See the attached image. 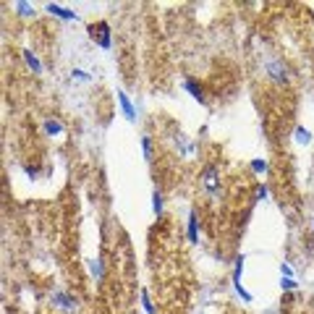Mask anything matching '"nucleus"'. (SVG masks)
Listing matches in <instances>:
<instances>
[{"mask_svg":"<svg viewBox=\"0 0 314 314\" xmlns=\"http://www.w3.org/2000/svg\"><path fill=\"white\" fill-rule=\"evenodd\" d=\"M87 37L100 45L102 50H110L113 48V34H110V24L108 21H97V24H89L87 27Z\"/></svg>","mask_w":314,"mask_h":314,"instance_id":"nucleus-1","label":"nucleus"},{"mask_svg":"<svg viewBox=\"0 0 314 314\" xmlns=\"http://www.w3.org/2000/svg\"><path fill=\"white\" fill-rule=\"evenodd\" d=\"M50 304H53L55 309H61V311H66V314H71V311H76L79 301H76V296H71V293H68V290H63V288H55L53 293H50Z\"/></svg>","mask_w":314,"mask_h":314,"instance_id":"nucleus-2","label":"nucleus"},{"mask_svg":"<svg viewBox=\"0 0 314 314\" xmlns=\"http://www.w3.org/2000/svg\"><path fill=\"white\" fill-rule=\"evenodd\" d=\"M264 74L270 81H275V84H288V66L283 61H267L264 63Z\"/></svg>","mask_w":314,"mask_h":314,"instance_id":"nucleus-3","label":"nucleus"},{"mask_svg":"<svg viewBox=\"0 0 314 314\" xmlns=\"http://www.w3.org/2000/svg\"><path fill=\"white\" fill-rule=\"evenodd\" d=\"M202 181H204V189L209 194H217L220 191V173H217V165H207L204 173H202Z\"/></svg>","mask_w":314,"mask_h":314,"instance_id":"nucleus-4","label":"nucleus"},{"mask_svg":"<svg viewBox=\"0 0 314 314\" xmlns=\"http://www.w3.org/2000/svg\"><path fill=\"white\" fill-rule=\"evenodd\" d=\"M183 89L191 95V100H196L199 105H204L207 102V95H204V87L199 84V79H194V76H189V79H183Z\"/></svg>","mask_w":314,"mask_h":314,"instance_id":"nucleus-5","label":"nucleus"},{"mask_svg":"<svg viewBox=\"0 0 314 314\" xmlns=\"http://www.w3.org/2000/svg\"><path fill=\"white\" fill-rule=\"evenodd\" d=\"M115 95H118V105H121V113L126 115V121H129V123H136V108H134V102L129 100V95H126L123 89H118Z\"/></svg>","mask_w":314,"mask_h":314,"instance_id":"nucleus-6","label":"nucleus"},{"mask_svg":"<svg viewBox=\"0 0 314 314\" xmlns=\"http://www.w3.org/2000/svg\"><path fill=\"white\" fill-rule=\"evenodd\" d=\"M45 11H48L50 16L63 19V21H79V14H76V11L66 8V6H58V3H48V6H45Z\"/></svg>","mask_w":314,"mask_h":314,"instance_id":"nucleus-7","label":"nucleus"},{"mask_svg":"<svg viewBox=\"0 0 314 314\" xmlns=\"http://www.w3.org/2000/svg\"><path fill=\"white\" fill-rule=\"evenodd\" d=\"M186 236H189V241H191V243L199 241V217H196L194 209L189 212V217H186Z\"/></svg>","mask_w":314,"mask_h":314,"instance_id":"nucleus-8","label":"nucleus"},{"mask_svg":"<svg viewBox=\"0 0 314 314\" xmlns=\"http://www.w3.org/2000/svg\"><path fill=\"white\" fill-rule=\"evenodd\" d=\"M42 129H45V134H48V136H61V134L66 131V126L58 121V118H48V121L42 123Z\"/></svg>","mask_w":314,"mask_h":314,"instance_id":"nucleus-9","label":"nucleus"},{"mask_svg":"<svg viewBox=\"0 0 314 314\" xmlns=\"http://www.w3.org/2000/svg\"><path fill=\"white\" fill-rule=\"evenodd\" d=\"M173 142H176L178 152H181L183 157H191V155H194V149H196V147H194L191 142H186V136H183V134H176V136H173Z\"/></svg>","mask_w":314,"mask_h":314,"instance_id":"nucleus-10","label":"nucleus"},{"mask_svg":"<svg viewBox=\"0 0 314 314\" xmlns=\"http://www.w3.org/2000/svg\"><path fill=\"white\" fill-rule=\"evenodd\" d=\"M142 152H144L147 162L155 160V144H152V136H149V134H142Z\"/></svg>","mask_w":314,"mask_h":314,"instance_id":"nucleus-11","label":"nucleus"},{"mask_svg":"<svg viewBox=\"0 0 314 314\" xmlns=\"http://www.w3.org/2000/svg\"><path fill=\"white\" fill-rule=\"evenodd\" d=\"M24 61H27V66L32 68V74H42V63H40V58L34 55L32 50H24Z\"/></svg>","mask_w":314,"mask_h":314,"instance_id":"nucleus-12","label":"nucleus"},{"mask_svg":"<svg viewBox=\"0 0 314 314\" xmlns=\"http://www.w3.org/2000/svg\"><path fill=\"white\" fill-rule=\"evenodd\" d=\"M293 139H296V144H311V131L304 129V126H296V131H293Z\"/></svg>","mask_w":314,"mask_h":314,"instance_id":"nucleus-13","label":"nucleus"},{"mask_svg":"<svg viewBox=\"0 0 314 314\" xmlns=\"http://www.w3.org/2000/svg\"><path fill=\"white\" fill-rule=\"evenodd\" d=\"M87 267H89V272H92V277L100 283L102 277H105V270H102V259H89L87 262Z\"/></svg>","mask_w":314,"mask_h":314,"instance_id":"nucleus-14","label":"nucleus"},{"mask_svg":"<svg viewBox=\"0 0 314 314\" xmlns=\"http://www.w3.org/2000/svg\"><path fill=\"white\" fill-rule=\"evenodd\" d=\"M162 209H165V199H162V194L155 189V191H152V212H155L157 217H162Z\"/></svg>","mask_w":314,"mask_h":314,"instance_id":"nucleus-15","label":"nucleus"},{"mask_svg":"<svg viewBox=\"0 0 314 314\" xmlns=\"http://www.w3.org/2000/svg\"><path fill=\"white\" fill-rule=\"evenodd\" d=\"M249 168H251L254 173H259V176H262V173H267V168H270V162H267L264 157H254V160L249 162Z\"/></svg>","mask_w":314,"mask_h":314,"instance_id":"nucleus-16","label":"nucleus"},{"mask_svg":"<svg viewBox=\"0 0 314 314\" xmlns=\"http://www.w3.org/2000/svg\"><path fill=\"white\" fill-rule=\"evenodd\" d=\"M14 8H16V14H19V16H24V19L34 16V8H32V3H24V0H19V3H16Z\"/></svg>","mask_w":314,"mask_h":314,"instance_id":"nucleus-17","label":"nucleus"},{"mask_svg":"<svg viewBox=\"0 0 314 314\" xmlns=\"http://www.w3.org/2000/svg\"><path fill=\"white\" fill-rule=\"evenodd\" d=\"M142 309H144L147 314H157L155 304H152V301H149V290H147V288H142Z\"/></svg>","mask_w":314,"mask_h":314,"instance_id":"nucleus-18","label":"nucleus"},{"mask_svg":"<svg viewBox=\"0 0 314 314\" xmlns=\"http://www.w3.org/2000/svg\"><path fill=\"white\" fill-rule=\"evenodd\" d=\"M296 288H298L296 277H285V275H280V290H296Z\"/></svg>","mask_w":314,"mask_h":314,"instance_id":"nucleus-19","label":"nucleus"},{"mask_svg":"<svg viewBox=\"0 0 314 314\" xmlns=\"http://www.w3.org/2000/svg\"><path fill=\"white\" fill-rule=\"evenodd\" d=\"M71 79H76V81H92V76L87 71H81V68H71Z\"/></svg>","mask_w":314,"mask_h":314,"instance_id":"nucleus-20","label":"nucleus"},{"mask_svg":"<svg viewBox=\"0 0 314 314\" xmlns=\"http://www.w3.org/2000/svg\"><path fill=\"white\" fill-rule=\"evenodd\" d=\"M24 173H27V178H32V181L40 178V168H34V165H24Z\"/></svg>","mask_w":314,"mask_h":314,"instance_id":"nucleus-21","label":"nucleus"},{"mask_svg":"<svg viewBox=\"0 0 314 314\" xmlns=\"http://www.w3.org/2000/svg\"><path fill=\"white\" fill-rule=\"evenodd\" d=\"M267 196H270V189H267L264 183H262V186H257V199H259V202H264Z\"/></svg>","mask_w":314,"mask_h":314,"instance_id":"nucleus-22","label":"nucleus"},{"mask_svg":"<svg viewBox=\"0 0 314 314\" xmlns=\"http://www.w3.org/2000/svg\"><path fill=\"white\" fill-rule=\"evenodd\" d=\"M280 275H285V277H293V267H290L288 262H280Z\"/></svg>","mask_w":314,"mask_h":314,"instance_id":"nucleus-23","label":"nucleus"},{"mask_svg":"<svg viewBox=\"0 0 314 314\" xmlns=\"http://www.w3.org/2000/svg\"><path fill=\"white\" fill-rule=\"evenodd\" d=\"M311 228H314V223H311Z\"/></svg>","mask_w":314,"mask_h":314,"instance_id":"nucleus-24","label":"nucleus"}]
</instances>
